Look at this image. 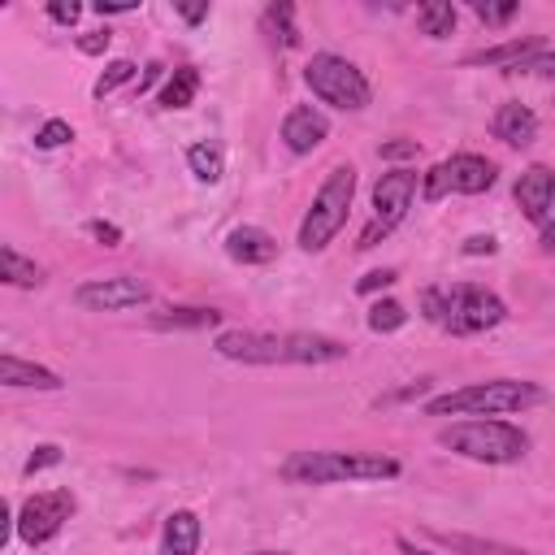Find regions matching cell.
Returning <instances> with one entry per match:
<instances>
[{
  "label": "cell",
  "instance_id": "6da1fadb",
  "mask_svg": "<svg viewBox=\"0 0 555 555\" xmlns=\"http://www.w3.org/2000/svg\"><path fill=\"white\" fill-rule=\"evenodd\" d=\"M217 356L238 360V364H334L347 360V343L330 334H308V330H225L217 334Z\"/></svg>",
  "mask_w": 555,
  "mask_h": 555
},
{
  "label": "cell",
  "instance_id": "7a4b0ae2",
  "mask_svg": "<svg viewBox=\"0 0 555 555\" xmlns=\"http://www.w3.org/2000/svg\"><path fill=\"white\" fill-rule=\"evenodd\" d=\"M295 486H330V481H390L399 477V460L382 451H295L278 468Z\"/></svg>",
  "mask_w": 555,
  "mask_h": 555
},
{
  "label": "cell",
  "instance_id": "3957f363",
  "mask_svg": "<svg viewBox=\"0 0 555 555\" xmlns=\"http://www.w3.org/2000/svg\"><path fill=\"white\" fill-rule=\"evenodd\" d=\"M421 312H425V321H434L451 334H481L507 317V304L477 282H455V286H425Z\"/></svg>",
  "mask_w": 555,
  "mask_h": 555
},
{
  "label": "cell",
  "instance_id": "277c9868",
  "mask_svg": "<svg viewBox=\"0 0 555 555\" xmlns=\"http://www.w3.org/2000/svg\"><path fill=\"white\" fill-rule=\"evenodd\" d=\"M546 403V390L538 382H516V377H494V382H473L460 390H447L425 403L429 416H503V412H525Z\"/></svg>",
  "mask_w": 555,
  "mask_h": 555
},
{
  "label": "cell",
  "instance_id": "5b68a950",
  "mask_svg": "<svg viewBox=\"0 0 555 555\" xmlns=\"http://www.w3.org/2000/svg\"><path fill=\"white\" fill-rule=\"evenodd\" d=\"M438 447H447L464 460H477V464H516L529 451V434L507 421L473 416V421H455V425L438 429Z\"/></svg>",
  "mask_w": 555,
  "mask_h": 555
},
{
  "label": "cell",
  "instance_id": "8992f818",
  "mask_svg": "<svg viewBox=\"0 0 555 555\" xmlns=\"http://www.w3.org/2000/svg\"><path fill=\"white\" fill-rule=\"evenodd\" d=\"M351 199H356V165H334L325 173V182L317 186L312 195V208L304 212L299 221V247L304 251H325L330 238L347 225V212H351Z\"/></svg>",
  "mask_w": 555,
  "mask_h": 555
},
{
  "label": "cell",
  "instance_id": "52a82bcc",
  "mask_svg": "<svg viewBox=\"0 0 555 555\" xmlns=\"http://www.w3.org/2000/svg\"><path fill=\"white\" fill-rule=\"evenodd\" d=\"M304 82H308V91H312L321 104H334V108H343V113H360V108H369V100H373L369 78H364L347 56H338V52H317V56L304 65Z\"/></svg>",
  "mask_w": 555,
  "mask_h": 555
},
{
  "label": "cell",
  "instance_id": "ba28073f",
  "mask_svg": "<svg viewBox=\"0 0 555 555\" xmlns=\"http://www.w3.org/2000/svg\"><path fill=\"white\" fill-rule=\"evenodd\" d=\"M416 191H421V173H416V169H390V173H382L377 186H373V221L360 230L356 247H360V251L377 247V243L408 217Z\"/></svg>",
  "mask_w": 555,
  "mask_h": 555
},
{
  "label": "cell",
  "instance_id": "9c48e42d",
  "mask_svg": "<svg viewBox=\"0 0 555 555\" xmlns=\"http://www.w3.org/2000/svg\"><path fill=\"white\" fill-rule=\"evenodd\" d=\"M74 494L69 490H39V494H30L22 507H17V516H13V529H17V538L26 542V546H43V542H52L61 529H65V520L74 516Z\"/></svg>",
  "mask_w": 555,
  "mask_h": 555
},
{
  "label": "cell",
  "instance_id": "30bf717a",
  "mask_svg": "<svg viewBox=\"0 0 555 555\" xmlns=\"http://www.w3.org/2000/svg\"><path fill=\"white\" fill-rule=\"evenodd\" d=\"M147 299H152V286L139 282V278H126V273H117V278H91V282H82L74 291V304L87 308V312H126V308H139Z\"/></svg>",
  "mask_w": 555,
  "mask_h": 555
},
{
  "label": "cell",
  "instance_id": "8fae6325",
  "mask_svg": "<svg viewBox=\"0 0 555 555\" xmlns=\"http://www.w3.org/2000/svg\"><path fill=\"white\" fill-rule=\"evenodd\" d=\"M325 134H330V121H325V113L312 108V104H295V108L282 117V143H286L295 156L321 147Z\"/></svg>",
  "mask_w": 555,
  "mask_h": 555
},
{
  "label": "cell",
  "instance_id": "7c38bea8",
  "mask_svg": "<svg viewBox=\"0 0 555 555\" xmlns=\"http://www.w3.org/2000/svg\"><path fill=\"white\" fill-rule=\"evenodd\" d=\"M516 204L529 221H546L551 204H555V169L551 165H529L516 178Z\"/></svg>",
  "mask_w": 555,
  "mask_h": 555
},
{
  "label": "cell",
  "instance_id": "4fadbf2b",
  "mask_svg": "<svg viewBox=\"0 0 555 555\" xmlns=\"http://www.w3.org/2000/svg\"><path fill=\"white\" fill-rule=\"evenodd\" d=\"M490 130H494V139H503L507 147H529V143L538 139V113H533L529 104H520V100H507V104L494 108Z\"/></svg>",
  "mask_w": 555,
  "mask_h": 555
},
{
  "label": "cell",
  "instance_id": "5bb4252c",
  "mask_svg": "<svg viewBox=\"0 0 555 555\" xmlns=\"http://www.w3.org/2000/svg\"><path fill=\"white\" fill-rule=\"evenodd\" d=\"M225 256L234 264H269L278 256V238L260 225H234L225 234Z\"/></svg>",
  "mask_w": 555,
  "mask_h": 555
},
{
  "label": "cell",
  "instance_id": "9a60e30c",
  "mask_svg": "<svg viewBox=\"0 0 555 555\" xmlns=\"http://www.w3.org/2000/svg\"><path fill=\"white\" fill-rule=\"evenodd\" d=\"M442 165H447L451 191H460V195H481V191L494 186V160H486L477 152H460V156H451Z\"/></svg>",
  "mask_w": 555,
  "mask_h": 555
},
{
  "label": "cell",
  "instance_id": "2e32d148",
  "mask_svg": "<svg viewBox=\"0 0 555 555\" xmlns=\"http://www.w3.org/2000/svg\"><path fill=\"white\" fill-rule=\"evenodd\" d=\"M546 48V39L538 35H520V39H507V43H494V48H481V52H468L464 65H503V69H520L529 56H538Z\"/></svg>",
  "mask_w": 555,
  "mask_h": 555
},
{
  "label": "cell",
  "instance_id": "e0dca14e",
  "mask_svg": "<svg viewBox=\"0 0 555 555\" xmlns=\"http://www.w3.org/2000/svg\"><path fill=\"white\" fill-rule=\"evenodd\" d=\"M147 321H152L156 330H212V325H221V312H217V308L169 304V308H156Z\"/></svg>",
  "mask_w": 555,
  "mask_h": 555
},
{
  "label": "cell",
  "instance_id": "ac0fdd59",
  "mask_svg": "<svg viewBox=\"0 0 555 555\" xmlns=\"http://www.w3.org/2000/svg\"><path fill=\"white\" fill-rule=\"evenodd\" d=\"M0 382L4 386H35V390H61L65 386L52 369L30 364V360H17V356H0Z\"/></svg>",
  "mask_w": 555,
  "mask_h": 555
},
{
  "label": "cell",
  "instance_id": "d6986e66",
  "mask_svg": "<svg viewBox=\"0 0 555 555\" xmlns=\"http://www.w3.org/2000/svg\"><path fill=\"white\" fill-rule=\"evenodd\" d=\"M195 546H199V516H195V512H186V507L169 512V520H165V538H160V551H165V555H195Z\"/></svg>",
  "mask_w": 555,
  "mask_h": 555
},
{
  "label": "cell",
  "instance_id": "ffe728a7",
  "mask_svg": "<svg viewBox=\"0 0 555 555\" xmlns=\"http://www.w3.org/2000/svg\"><path fill=\"white\" fill-rule=\"evenodd\" d=\"M0 278H4L9 286H26V291H30V286H43V269H39L35 260H26L13 243L0 247Z\"/></svg>",
  "mask_w": 555,
  "mask_h": 555
},
{
  "label": "cell",
  "instance_id": "44dd1931",
  "mask_svg": "<svg viewBox=\"0 0 555 555\" xmlns=\"http://www.w3.org/2000/svg\"><path fill=\"white\" fill-rule=\"evenodd\" d=\"M434 542H442L455 555H533V551H520V546H507V542H490V538H473V533H434Z\"/></svg>",
  "mask_w": 555,
  "mask_h": 555
},
{
  "label": "cell",
  "instance_id": "7402d4cb",
  "mask_svg": "<svg viewBox=\"0 0 555 555\" xmlns=\"http://www.w3.org/2000/svg\"><path fill=\"white\" fill-rule=\"evenodd\" d=\"M416 26L429 39H447L455 30V4L451 0H425V4H416Z\"/></svg>",
  "mask_w": 555,
  "mask_h": 555
},
{
  "label": "cell",
  "instance_id": "603a6c76",
  "mask_svg": "<svg viewBox=\"0 0 555 555\" xmlns=\"http://www.w3.org/2000/svg\"><path fill=\"white\" fill-rule=\"evenodd\" d=\"M195 91H199V69L178 65V69L165 78V87H160V104H165V108H186V104L195 100Z\"/></svg>",
  "mask_w": 555,
  "mask_h": 555
},
{
  "label": "cell",
  "instance_id": "cb8c5ba5",
  "mask_svg": "<svg viewBox=\"0 0 555 555\" xmlns=\"http://www.w3.org/2000/svg\"><path fill=\"white\" fill-rule=\"evenodd\" d=\"M186 165H191V173L199 178V182H221V173H225V152L217 147V143H195V147H186Z\"/></svg>",
  "mask_w": 555,
  "mask_h": 555
},
{
  "label": "cell",
  "instance_id": "d4e9b609",
  "mask_svg": "<svg viewBox=\"0 0 555 555\" xmlns=\"http://www.w3.org/2000/svg\"><path fill=\"white\" fill-rule=\"evenodd\" d=\"M264 26L273 30V39H278L282 48H295V43H299V26H295V4H286V0L269 4V9H264Z\"/></svg>",
  "mask_w": 555,
  "mask_h": 555
},
{
  "label": "cell",
  "instance_id": "484cf974",
  "mask_svg": "<svg viewBox=\"0 0 555 555\" xmlns=\"http://www.w3.org/2000/svg\"><path fill=\"white\" fill-rule=\"evenodd\" d=\"M403 321H408V308H403L399 299H377V304L369 308V330H373V334H395Z\"/></svg>",
  "mask_w": 555,
  "mask_h": 555
},
{
  "label": "cell",
  "instance_id": "4316f807",
  "mask_svg": "<svg viewBox=\"0 0 555 555\" xmlns=\"http://www.w3.org/2000/svg\"><path fill=\"white\" fill-rule=\"evenodd\" d=\"M134 78H139L134 61H108V65H104V74L95 78V87H91V91H95V100H104V95H113L117 87H126V82H134Z\"/></svg>",
  "mask_w": 555,
  "mask_h": 555
},
{
  "label": "cell",
  "instance_id": "83f0119b",
  "mask_svg": "<svg viewBox=\"0 0 555 555\" xmlns=\"http://www.w3.org/2000/svg\"><path fill=\"white\" fill-rule=\"evenodd\" d=\"M473 13L486 22V26H503V22H512L516 17V0H473Z\"/></svg>",
  "mask_w": 555,
  "mask_h": 555
},
{
  "label": "cell",
  "instance_id": "f1b7e54d",
  "mask_svg": "<svg viewBox=\"0 0 555 555\" xmlns=\"http://www.w3.org/2000/svg\"><path fill=\"white\" fill-rule=\"evenodd\" d=\"M69 139H74V126L61 121V117H52V121H43V126L35 130V147H61V143H69Z\"/></svg>",
  "mask_w": 555,
  "mask_h": 555
},
{
  "label": "cell",
  "instance_id": "f546056e",
  "mask_svg": "<svg viewBox=\"0 0 555 555\" xmlns=\"http://www.w3.org/2000/svg\"><path fill=\"white\" fill-rule=\"evenodd\" d=\"M442 195H451V178H447V165L438 160V165L421 178V199H429V204H434V199H442Z\"/></svg>",
  "mask_w": 555,
  "mask_h": 555
},
{
  "label": "cell",
  "instance_id": "4dcf8cb0",
  "mask_svg": "<svg viewBox=\"0 0 555 555\" xmlns=\"http://www.w3.org/2000/svg\"><path fill=\"white\" fill-rule=\"evenodd\" d=\"M52 464H61V447H56V442H39V447L30 451V460H26V477H35V473H43V468H52Z\"/></svg>",
  "mask_w": 555,
  "mask_h": 555
},
{
  "label": "cell",
  "instance_id": "1f68e13d",
  "mask_svg": "<svg viewBox=\"0 0 555 555\" xmlns=\"http://www.w3.org/2000/svg\"><path fill=\"white\" fill-rule=\"evenodd\" d=\"M48 17L61 22V26H74V22L82 17V4H78V0H52V4H48Z\"/></svg>",
  "mask_w": 555,
  "mask_h": 555
},
{
  "label": "cell",
  "instance_id": "d6a6232c",
  "mask_svg": "<svg viewBox=\"0 0 555 555\" xmlns=\"http://www.w3.org/2000/svg\"><path fill=\"white\" fill-rule=\"evenodd\" d=\"M421 147H416V139H390V143H382L377 147V156L382 160H408V156H416Z\"/></svg>",
  "mask_w": 555,
  "mask_h": 555
},
{
  "label": "cell",
  "instance_id": "836d02e7",
  "mask_svg": "<svg viewBox=\"0 0 555 555\" xmlns=\"http://www.w3.org/2000/svg\"><path fill=\"white\" fill-rule=\"evenodd\" d=\"M395 278H399L395 269H373V273H364V278L356 282V291H360V295H373V291H386Z\"/></svg>",
  "mask_w": 555,
  "mask_h": 555
},
{
  "label": "cell",
  "instance_id": "e575fe53",
  "mask_svg": "<svg viewBox=\"0 0 555 555\" xmlns=\"http://www.w3.org/2000/svg\"><path fill=\"white\" fill-rule=\"evenodd\" d=\"M520 74H542V78H555V48H542L538 56H529L520 65Z\"/></svg>",
  "mask_w": 555,
  "mask_h": 555
},
{
  "label": "cell",
  "instance_id": "d590c367",
  "mask_svg": "<svg viewBox=\"0 0 555 555\" xmlns=\"http://www.w3.org/2000/svg\"><path fill=\"white\" fill-rule=\"evenodd\" d=\"M108 39H113L108 30H82L74 43H78V52H87V56H100V52L108 48Z\"/></svg>",
  "mask_w": 555,
  "mask_h": 555
},
{
  "label": "cell",
  "instance_id": "8d00e7d4",
  "mask_svg": "<svg viewBox=\"0 0 555 555\" xmlns=\"http://www.w3.org/2000/svg\"><path fill=\"white\" fill-rule=\"evenodd\" d=\"M87 234H91L95 243H104V247H117V243H121V230H117L113 221H91Z\"/></svg>",
  "mask_w": 555,
  "mask_h": 555
},
{
  "label": "cell",
  "instance_id": "74e56055",
  "mask_svg": "<svg viewBox=\"0 0 555 555\" xmlns=\"http://www.w3.org/2000/svg\"><path fill=\"white\" fill-rule=\"evenodd\" d=\"M494 234H473V238H464V256H494Z\"/></svg>",
  "mask_w": 555,
  "mask_h": 555
},
{
  "label": "cell",
  "instance_id": "f35d334b",
  "mask_svg": "<svg viewBox=\"0 0 555 555\" xmlns=\"http://www.w3.org/2000/svg\"><path fill=\"white\" fill-rule=\"evenodd\" d=\"M130 9H139V0H95V13L104 17V13H130Z\"/></svg>",
  "mask_w": 555,
  "mask_h": 555
},
{
  "label": "cell",
  "instance_id": "ab89813d",
  "mask_svg": "<svg viewBox=\"0 0 555 555\" xmlns=\"http://www.w3.org/2000/svg\"><path fill=\"white\" fill-rule=\"evenodd\" d=\"M178 13L195 26V22H204V17H208V0H204V4H178Z\"/></svg>",
  "mask_w": 555,
  "mask_h": 555
},
{
  "label": "cell",
  "instance_id": "60d3db41",
  "mask_svg": "<svg viewBox=\"0 0 555 555\" xmlns=\"http://www.w3.org/2000/svg\"><path fill=\"white\" fill-rule=\"evenodd\" d=\"M160 69H165V65H160V61H152V65L143 69V78H139V91H147V87H152V82L160 78Z\"/></svg>",
  "mask_w": 555,
  "mask_h": 555
},
{
  "label": "cell",
  "instance_id": "b9f144b4",
  "mask_svg": "<svg viewBox=\"0 0 555 555\" xmlns=\"http://www.w3.org/2000/svg\"><path fill=\"white\" fill-rule=\"evenodd\" d=\"M399 551H403V555H434V551H425V546H416L412 538H399Z\"/></svg>",
  "mask_w": 555,
  "mask_h": 555
},
{
  "label": "cell",
  "instance_id": "7bdbcfd3",
  "mask_svg": "<svg viewBox=\"0 0 555 555\" xmlns=\"http://www.w3.org/2000/svg\"><path fill=\"white\" fill-rule=\"evenodd\" d=\"M542 247H546V251H551V256H555V221H551V225H546V230H542Z\"/></svg>",
  "mask_w": 555,
  "mask_h": 555
},
{
  "label": "cell",
  "instance_id": "ee69618b",
  "mask_svg": "<svg viewBox=\"0 0 555 555\" xmlns=\"http://www.w3.org/2000/svg\"><path fill=\"white\" fill-rule=\"evenodd\" d=\"M251 555H286V551H251Z\"/></svg>",
  "mask_w": 555,
  "mask_h": 555
}]
</instances>
